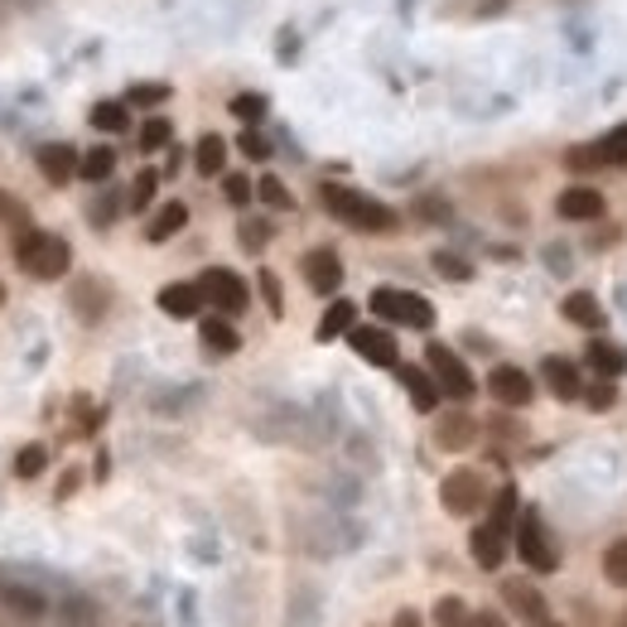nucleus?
I'll return each mask as SVG.
<instances>
[{
    "label": "nucleus",
    "mask_w": 627,
    "mask_h": 627,
    "mask_svg": "<svg viewBox=\"0 0 627 627\" xmlns=\"http://www.w3.org/2000/svg\"><path fill=\"white\" fill-rule=\"evenodd\" d=\"M111 174H116V150H111V145H93V150H83L77 179H87V184H111Z\"/></svg>",
    "instance_id": "bb28decb"
},
{
    "label": "nucleus",
    "mask_w": 627,
    "mask_h": 627,
    "mask_svg": "<svg viewBox=\"0 0 627 627\" xmlns=\"http://www.w3.org/2000/svg\"><path fill=\"white\" fill-rule=\"evenodd\" d=\"M10 10H15V0H0V25L10 20Z\"/></svg>",
    "instance_id": "4d7b16f0"
},
{
    "label": "nucleus",
    "mask_w": 627,
    "mask_h": 627,
    "mask_svg": "<svg viewBox=\"0 0 627 627\" xmlns=\"http://www.w3.org/2000/svg\"><path fill=\"white\" fill-rule=\"evenodd\" d=\"M228 111H232L237 121H246V126H256V121L266 116V97H261V93H237V97L228 102Z\"/></svg>",
    "instance_id": "ea45409f"
},
{
    "label": "nucleus",
    "mask_w": 627,
    "mask_h": 627,
    "mask_svg": "<svg viewBox=\"0 0 627 627\" xmlns=\"http://www.w3.org/2000/svg\"><path fill=\"white\" fill-rule=\"evenodd\" d=\"M198 339H204V348L218 353V357H232V353L242 348V333L232 329L228 314H208V319L198 323Z\"/></svg>",
    "instance_id": "aec40b11"
},
{
    "label": "nucleus",
    "mask_w": 627,
    "mask_h": 627,
    "mask_svg": "<svg viewBox=\"0 0 627 627\" xmlns=\"http://www.w3.org/2000/svg\"><path fill=\"white\" fill-rule=\"evenodd\" d=\"M198 285H204V299H208V305L218 309V314H228V319L251 305V290H246V280H242L237 271H228V266H208Z\"/></svg>",
    "instance_id": "39448f33"
},
{
    "label": "nucleus",
    "mask_w": 627,
    "mask_h": 627,
    "mask_svg": "<svg viewBox=\"0 0 627 627\" xmlns=\"http://www.w3.org/2000/svg\"><path fill=\"white\" fill-rule=\"evenodd\" d=\"M53 613H59L63 627H97V623H102V608H97V599H93V593H83V589H69V593H63Z\"/></svg>",
    "instance_id": "412c9836"
},
{
    "label": "nucleus",
    "mask_w": 627,
    "mask_h": 627,
    "mask_svg": "<svg viewBox=\"0 0 627 627\" xmlns=\"http://www.w3.org/2000/svg\"><path fill=\"white\" fill-rule=\"evenodd\" d=\"M348 343H353V353L362 357V362H372V367H396V362H401V348H396V339H391V329L353 323V329H348Z\"/></svg>",
    "instance_id": "1a4fd4ad"
},
{
    "label": "nucleus",
    "mask_w": 627,
    "mask_h": 627,
    "mask_svg": "<svg viewBox=\"0 0 627 627\" xmlns=\"http://www.w3.org/2000/svg\"><path fill=\"white\" fill-rule=\"evenodd\" d=\"M160 170H140L136 179H131V194H126V208L131 212H145V208H150L155 204V194H160Z\"/></svg>",
    "instance_id": "c756f323"
},
{
    "label": "nucleus",
    "mask_w": 627,
    "mask_h": 627,
    "mask_svg": "<svg viewBox=\"0 0 627 627\" xmlns=\"http://www.w3.org/2000/svg\"><path fill=\"white\" fill-rule=\"evenodd\" d=\"M425 367L434 372V382H440V391L444 396H454V401H468L478 391V382H474V372L464 367V357H458L454 348H444V343H430L425 348Z\"/></svg>",
    "instance_id": "20e7f679"
},
{
    "label": "nucleus",
    "mask_w": 627,
    "mask_h": 627,
    "mask_svg": "<svg viewBox=\"0 0 627 627\" xmlns=\"http://www.w3.org/2000/svg\"><path fill=\"white\" fill-rule=\"evenodd\" d=\"M565 164L575 174H589V170H599V164H603V155H599V145H575V150L565 155Z\"/></svg>",
    "instance_id": "49530a36"
},
{
    "label": "nucleus",
    "mask_w": 627,
    "mask_h": 627,
    "mask_svg": "<svg viewBox=\"0 0 627 627\" xmlns=\"http://www.w3.org/2000/svg\"><path fill=\"white\" fill-rule=\"evenodd\" d=\"M256 285H261V299H266V309H271L275 319H280V314H285V295H280V280H275L271 271H261V275H256Z\"/></svg>",
    "instance_id": "de8ad7c7"
},
{
    "label": "nucleus",
    "mask_w": 627,
    "mask_h": 627,
    "mask_svg": "<svg viewBox=\"0 0 627 627\" xmlns=\"http://www.w3.org/2000/svg\"><path fill=\"white\" fill-rule=\"evenodd\" d=\"M440 502H444L450 517H474V512L488 502L483 474H474V468H454V474L440 483Z\"/></svg>",
    "instance_id": "423d86ee"
},
{
    "label": "nucleus",
    "mask_w": 627,
    "mask_h": 627,
    "mask_svg": "<svg viewBox=\"0 0 627 627\" xmlns=\"http://www.w3.org/2000/svg\"><path fill=\"white\" fill-rule=\"evenodd\" d=\"M15 261L35 280H63L73 266V246L63 242L59 232L25 228V232H15Z\"/></svg>",
    "instance_id": "f03ea898"
},
{
    "label": "nucleus",
    "mask_w": 627,
    "mask_h": 627,
    "mask_svg": "<svg viewBox=\"0 0 627 627\" xmlns=\"http://www.w3.org/2000/svg\"><path fill=\"white\" fill-rule=\"evenodd\" d=\"M468 618H474V613L464 608L458 593H444V599L434 603V627H468Z\"/></svg>",
    "instance_id": "e433bc0d"
},
{
    "label": "nucleus",
    "mask_w": 627,
    "mask_h": 627,
    "mask_svg": "<svg viewBox=\"0 0 627 627\" xmlns=\"http://www.w3.org/2000/svg\"><path fill=\"white\" fill-rule=\"evenodd\" d=\"M0 228H10V232L35 228V222H29V204H25V198H15L10 188H0Z\"/></svg>",
    "instance_id": "7c9ffc66"
},
{
    "label": "nucleus",
    "mask_w": 627,
    "mask_h": 627,
    "mask_svg": "<svg viewBox=\"0 0 627 627\" xmlns=\"http://www.w3.org/2000/svg\"><path fill=\"white\" fill-rule=\"evenodd\" d=\"M299 271H305L314 295H339L343 290V261L333 246H314V251H305V266H299Z\"/></svg>",
    "instance_id": "9b49d317"
},
{
    "label": "nucleus",
    "mask_w": 627,
    "mask_h": 627,
    "mask_svg": "<svg viewBox=\"0 0 627 627\" xmlns=\"http://www.w3.org/2000/svg\"><path fill=\"white\" fill-rule=\"evenodd\" d=\"M77 483H83V474H77V468H69V474H63V483H59V492H53V497H73V492H77Z\"/></svg>",
    "instance_id": "603ef678"
},
{
    "label": "nucleus",
    "mask_w": 627,
    "mask_h": 627,
    "mask_svg": "<svg viewBox=\"0 0 627 627\" xmlns=\"http://www.w3.org/2000/svg\"><path fill=\"white\" fill-rule=\"evenodd\" d=\"M179 164H184V150H179V145H170V160H164V170H160V174H164V179H174V174H179Z\"/></svg>",
    "instance_id": "864d4df0"
},
{
    "label": "nucleus",
    "mask_w": 627,
    "mask_h": 627,
    "mask_svg": "<svg viewBox=\"0 0 627 627\" xmlns=\"http://www.w3.org/2000/svg\"><path fill=\"white\" fill-rule=\"evenodd\" d=\"M15 478L20 483H35V478L44 474V468H49V450H44V444H20L15 450Z\"/></svg>",
    "instance_id": "c85d7f7f"
},
{
    "label": "nucleus",
    "mask_w": 627,
    "mask_h": 627,
    "mask_svg": "<svg viewBox=\"0 0 627 627\" xmlns=\"http://www.w3.org/2000/svg\"><path fill=\"white\" fill-rule=\"evenodd\" d=\"M357 323V305L353 299H333L329 309H323V319H319V329H314V339L319 343H333V339H343Z\"/></svg>",
    "instance_id": "a878e982"
},
{
    "label": "nucleus",
    "mask_w": 627,
    "mask_h": 627,
    "mask_svg": "<svg viewBox=\"0 0 627 627\" xmlns=\"http://www.w3.org/2000/svg\"><path fill=\"white\" fill-rule=\"evenodd\" d=\"M237 150L246 155V160H256V164H261V160H271V140H266L256 126H246L242 136H237Z\"/></svg>",
    "instance_id": "37998d69"
},
{
    "label": "nucleus",
    "mask_w": 627,
    "mask_h": 627,
    "mask_svg": "<svg viewBox=\"0 0 627 627\" xmlns=\"http://www.w3.org/2000/svg\"><path fill=\"white\" fill-rule=\"evenodd\" d=\"M319 204L333 212L339 222H348L357 232H396L401 228V212L386 208L382 198L362 194V188H348V184H323L319 188Z\"/></svg>",
    "instance_id": "f257e3e1"
},
{
    "label": "nucleus",
    "mask_w": 627,
    "mask_h": 627,
    "mask_svg": "<svg viewBox=\"0 0 627 627\" xmlns=\"http://www.w3.org/2000/svg\"><path fill=\"white\" fill-rule=\"evenodd\" d=\"M502 599H507V608L517 613L521 623H531V627H545V623H551V608H545L541 589L526 585V579H507V585H502Z\"/></svg>",
    "instance_id": "dca6fc26"
},
{
    "label": "nucleus",
    "mask_w": 627,
    "mask_h": 627,
    "mask_svg": "<svg viewBox=\"0 0 627 627\" xmlns=\"http://www.w3.org/2000/svg\"><path fill=\"white\" fill-rule=\"evenodd\" d=\"M468 551H474V560L483 569H497L502 560H507V531H497L492 521H483L474 536H468Z\"/></svg>",
    "instance_id": "4be33fe9"
},
{
    "label": "nucleus",
    "mask_w": 627,
    "mask_h": 627,
    "mask_svg": "<svg viewBox=\"0 0 627 627\" xmlns=\"http://www.w3.org/2000/svg\"><path fill=\"white\" fill-rule=\"evenodd\" d=\"M603 575H608L618 589H627V536L608 545V555H603Z\"/></svg>",
    "instance_id": "79ce46f5"
},
{
    "label": "nucleus",
    "mask_w": 627,
    "mask_h": 627,
    "mask_svg": "<svg viewBox=\"0 0 627 627\" xmlns=\"http://www.w3.org/2000/svg\"><path fill=\"white\" fill-rule=\"evenodd\" d=\"M87 121H93V131H102V136H126L131 131V102L126 97H107V102H97L87 111Z\"/></svg>",
    "instance_id": "5701e85b"
},
{
    "label": "nucleus",
    "mask_w": 627,
    "mask_h": 627,
    "mask_svg": "<svg viewBox=\"0 0 627 627\" xmlns=\"http://www.w3.org/2000/svg\"><path fill=\"white\" fill-rule=\"evenodd\" d=\"M0 126H15V116H10V107L0 102Z\"/></svg>",
    "instance_id": "13d9d810"
},
{
    "label": "nucleus",
    "mask_w": 627,
    "mask_h": 627,
    "mask_svg": "<svg viewBox=\"0 0 627 627\" xmlns=\"http://www.w3.org/2000/svg\"><path fill=\"white\" fill-rule=\"evenodd\" d=\"M396 627H420V618H416L410 608H401V613H396Z\"/></svg>",
    "instance_id": "6e6d98bb"
},
{
    "label": "nucleus",
    "mask_w": 627,
    "mask_h": 627,
    "mask_svg": "<svg viewBox=\"0 0 627 627\" xmlns=\"http://www.w3.org/2000/svg\"><path fill=\"white\" fill-rule=\"evenodd\" d=\"M222 198H228L232 208H246L256 198V184L246 174H222Z\"/></svg>",
    "instance_id": "a19ab883"
},
{
    "label": "nucleus",
    "mask_w": 627,
    "mask_h": 627,
    "mask_svg": "<svg viewBox=\"0 0 627 627\" xmlns=\"http://www.w3.org/2000/svg\"><path fill=\"white\" fill-rule=\"evenodd\" d=\"M541 377H545V386H551V396H555V401H575V396H585V382H579V367H575V362H565V357H545V362H541Z\"/></svg>",
    "instance_id": "6ab92c4d"
},
{
    "label": "nucleus",
    "mask_w": 627,
    "mask_h": 627,
    "mask_svg": "<svg viewBox=\"0 0 627 627\" xmlns=\"http://www.w3.org/2000/svg\"><path fill=\"white\" fill-rule=\"evenodd\" d=\"M121 208H126V198H121L116 188H102V198L87 208V222H93V228H111V222L121 218Z\"/></svg>",
    "instance_id": "c9c22d12"
},
{
    "label": "nucleus",
    "mask_w": 627,
    "mask_h": 627,
    "mask_svg": "<svg viewBox=\"0 0 627 627\" xmlns=\"http://www.w3.org/2000/svg\"><path fill=\"white\" fill-rule=\"evenodd\" d=\"M488 391H492V401L497 406H507V410H517V406H531V396H536V386H531V377L521 372V367H492L488 372Z\"/></svg>",
    "instance_id": "f8f14e48"
},
{
    "label": "nucleus",
    "mask_w": 627,
    "mask_h": 627,
    "mask_svg": "<svg viewBox=\"0 0 627 627\" xmlns=\"http://www.w3.org/2000/svg\"><path fill=\"white\" fill-rule=\"evenodd\" d=\"M468 627H507L497 618V613H474V618H468Z\"/></svg>",
    "instance_id": "5fc2aeb1"
},
{
    "label": "nucleus",
    "mask_w": 627,
    "mask_h": 627,
    "mask_svg": "<svg viewBox=\"0 0 627 627\" xmlns=\"http://www.w3.org/2000/svg\"><path fill=\"white\" fill-rule=\"evenodd\" d=\"M434 271H440L444 280H474V266H468L464 256H454V251H434Z\"/></svg>",
    "instance_id": "c03bdc74"
},
{
    "label": "nucleus",
    "mask_w": 627,
    "mask_h": 627,
    "mask_svg": "<svg viewBox=\"0 0 627 627\" xmlns=\"http://www.w3.org/2000/svg\"><path fill=\"white\" fill-rule=\"evenodd\" d=\"M0 309H5V285H0Z\"/></svg>",
    "instance_id": "bf43d9fd"
},
{
    "label": "nucleus",
    "mask_w": 627,
    "mask_h": 627,
    "mask_svg": "<svg viewBox=\"0 0 627 627\" xmlns=\"http://www.w3.org/2000/svg\"><path fill=\"white\" fill-rule=\"evenodd\" d=\"M585 401H589V410H608L613 401H618V386H613V377H603L599 386H589V391H585Z\"/></svg>",
    "instance_id": "09e8293b"
},
{
    "label": "nucleus",
    "mask_w": 627,
    "mask_h": 627,
    "mask_svg": "<svg viewBox=\"0 0 627 627\" xmlns=\"http://www.w3.org/2000/svg\"><path fill=\"white\" fill-rule=\"evenodd\" d=\"M170 145H174V126H170L164 116H150V121L140 126V150H145V155L170 150Z\"/></svg>",
    "instance_id": "f704fd0d"
},
{
    "label": "nucleus",
    "mask_w": 627,
    "mask_h": 627,
    "mask_svg": "<svg viewBox=\"0 0 627 627\" xmlns=\"http://www.w3.org/2000/svg\"><path fill=\"white\" fill-rule=\"evenodd\" d=\"M565 319L579 323V329H603V305L589 295V290H575V295H565Z\"/></svg>",
    "instance_id": "cd10ccee"
},
{
    "label": "nucleus",
    "mask_w": 627,
    "mask_h": 627,
    "mask_svg": "<svg viewBox=\"0 0 627 627\" xmlns=\"http://www.w3.org/2000/svg\"><path fill=\"white\" fill-rule=\"evenodd\" d=\"M155 305H160V314H170V319H198V309H204L208 299H204L198 280H174V285H164L160 295H155Z\"/></svg>",
    "instance_id": "2eb2a0df"
},
{
    "label": "nucleus",
    "mask_w": 627,
    "mask_h": 627,
    "mask_svg": "<svg viewBox=\"0 0 627 627\" xmlns=\"http://www.w3.org/2000/svg\"><path fill=\"white\" fill-rule=\"evenodd\" d=\"M35 164H39V174L49 179L53 188H63V184H73V179H77L83 155H77L69 140H49V145H39V150H35Z\"/></svg>",
    "instance_id": "ddd939ff"
},
{
    "label": "nucleus",
    "mask_w": 627,
    "mask_h": 627,
    "mask_svg": "<svg viewBox=\"0 0 627 627\" xmlns=\"http://www.w3.org/2000/svg\"><path fill=\"white\" fill-rule=\"evenodd\" d=\"M194 164H198V174H204V179L228 174V140H222L218 131L198 136V145H194Z\"/></svg>",
    "instance_id": "393cba45"
},
{
    "label": "nucleus",
    "mask_w": 627,
    "mask_h": 627,
    "mask_svg": "<svg viewBox=\"0 0 627 627\" xmlns=\"http://www.w3.org/2000/svg\"><path fill=\"white\" fill-rule=\"evenodd\" d=\"M73 410H77V425H83L87 434H93L97 425H102V410H93V401H87V396H77V401H73Z\"/></svg>",
    "instance_id": "8fccbe9b"
},
{
    "label": "nucleus",
    "mask_w": 627,
    "mask_h": 627,
    "mask_svg": "<svg viewBox=\"0 0 627 627\" xmlns=\"http://www.w3.org/2000/svg\"><path fill=\"white\" fill-rule=\"evenodd\" d=\"M372 314L386 323H401V329H434V305L425 295H416V290H372Z\"/></svg>",
    "instance_id": "7ed1b4c3"
},
{
    "label": "nucleus",
    "mask_w": 627,
    "mask_h": 627,
    "mask_svg": "<svg viewBox=\"0 0 627 627\" xmlns=\"http://www.w3.org/2000/svg\"><path fill=\"white\" fill-rule=\"evenodd\" d=\"M517 517H521V512H517V488H502L497 492V497H492V526H497V531H517Z\"/></svg>",
    "instance_id": "72a5a7b5"
},
{
    "label": "nucleus",
    "mask_w": 627,
    "mask_h": 627,
    "mask_svg": "<svg viewBox=\"0 0 627 627\" xmlns=\"http://www.w3.org/2000/svg\"><path fill=\"white\" fill-rule=\"evenodd\" d=\"M184 228H188V208H184V204H179V198H174V204L155 208V218L145 222V242H155V246H160V242L179 237V232H184Z\"/></svg>",
    "instance_id": "b1692460"
},
{
    "label": "nucleus",
    "mask_w": 627,
    "mask_h": 627,
    "mask_svg": "<svg viewBox=\"0 0 627 627\" xmlns=\"http://www.w3.org/2000/svg\"><path fill=\"white\" fill-rule=\"evenodd\" d=\"M396 377H401V386H406V396H410V406L420 410V416H434L440 410V382H434V372L430 367H406V362H396Z\"/></svg>",
    "instance_id": "4468645a"
},
{
    "label": "nucleus",
    "mask_w": 627,
    "mask_h": 627,
    "mask_svg": "<svg viewBox=\"0 0 627 627\" xmlns=\"http://www.w3.org/2000/svg\"><path fill=\"white\" fill-rule=\"evenodd\" d=\"M474 440H478V420L468 416V410H450V416L434 420V444H440V450L458 454V450H468Z\"/></svg>",
    "instance_id": "f3484780"
},
{
    "label": "nucleus",
    "mask_w": 627,
    "mask_h": 627,
    "mask_svg": "<svg viewBox=\"0 0 627 627\" xmlns=\"http://www.w3.org/2000/svg\"><path fill=\"white\" fill-rule=\"evenodd\" d=\"M275 237V228L266 218H242V228H237V242H242V251H266Z\"/></svg>",
    "instance_id": "473e14b6"
},
{
    "label": "nucleus",
    "mask_w": 627,
    "mask_h": 627,
    "mask_svg": "<svg viewBox=\"0 0 627 627\" xmlns=\"http://www.w3.org/2000/svg\"><path fill=\"white\" fill-rule=\"evenodd\" d=\"M256 198H261L266 208H275V212H290V208H295V194H290V188L280 184L275 174H261V179H256Z\"/></svg>",
    "instance_id": "2f4dec72"
},
{
    "label": "nucleus",
    "mask_w": 627,
    "mask_h": 627,
    "mask_svg": "<svg viewBox=\"0 0 627 627\" xmlns=\"http://www.w3.org/2000/svg\"><path fill=\"white\" fill-rule=\"evenodd\" d=\"M545 627H560V623H545Z\"/></svg>",
    "instance_id": "052dcab7"
},
{
    "label": "nucleus",
    "mask_w": 627,
    "mask_h": 627,
    "mask_svg": "<svg viewBox=\"0 0 627 627\" xmlns=\"http://www.w3.org/2000/svg\"><path fill=\"white\" fill-rule=\"evenodd\" d=\"M599 155H603V164H627V126L608 131V136L599 140Z\"/></svg>",
    "instance_id": "a18cd8bd"
},
{
    "label": "nucleus",
    "mask_w": 627,
    "mask_h": 627,
    "mask_svg": "<svg viewBox=\"0 0 627 627\" xmlns=\"http://www.w3.org/2000/svg\"><path fill=\"white\" fill-rule=\"evenodd\" d=\"M555 212L569 218V222H593V218H603V194L589 188V184H575V188H565V194L555 198Z\"/></svg>",
    "instance_id": "a211bd4d"
},
{
    "label": "nucleus",
    "mask_w": 627,
    "mask_h": 627,
    "mask_svg": "<svg viewBox=\"0 0 627 627\" xmlns=\"http://www.w3.org/2000/svg\"><path fill=\"white\" fill-rule=\"evenodd\" d=\"M517 555L526 560V569H536V575H551V569L560 565L551 536H545V526L536 512H521L517 517Z\"/></svg>",
    "instance_id": "0eeeda50"
},
{
    "label": "nucleus",
    "mask_w": 627,
    "mask_h": 627,
    "mask_svg": "<svg viewBox=\"0 0 627 627\" xmlns=\"http://www.w3.org/2000/svg\"><path fill=\"white\" fill-rule=\"evenodd\" d=\"M69 305L83 323H102L107 309H111V285L102 275H77L73 290H69Z\"/></svg>",
    "instance_id": "9d476101"
},
{
    "label": "nucleus",
    "mask_w": 627,
    "mask_h": 627,
    "mask_svg": "<svg viewBox=\"0 0 627 627\" xmlns=\"http://www.w3.org/2000/svg\"><path fill=\"white\" fill-rule=\"evenodd\" d=\"M589 367L599 377H618L623 372V353L613 343H589Z\"/></svg>",
    "instance_id": "58836bf2"
},
{
    "label": "nucleus",
    "mask_w": 627,
    "mask_h": 627,
    "mask_svg": "<svg viewBox=\"0 0 627 627\" xmlns=\"http://www.w3.org/2000/svg\"><path fill=\"white\" fill-rule=\"evenodd\" d=\"M170 83H131L126 87V102L131 107H160V102H170Z\"/></svg>",
    "instance_id": "4c0bfd02"
},
{
    "label": "nucleus",
    "mask_w": 627,
    "mask_h": 627,
    "mask_svg": "<svg viewBox=\"0 0 627 627\" xmlns=\"http://www.w3.org/2000/svg\"><path fill=\"white\" fill-rule=\"evenodd\" d=\"M420 218L425 222H450V204H444V198H420Z\"/></svg>",
    "instance_id": "3c124183"
},
{
    "label": "nucleus",
    "mask_w": 627,
    "mask_h": 627,
    "mask_svg": "<svg viewBox=\"0 0 627 627\" xmlns=\"http://www.w3.org/2000/svg\"><path fill=\"white\" fill-rule=\"evenodd\" d=\"M0 608L35 623L49 613V593H44V585H29L25 575H0Z\"/></svg>",
    "instance_id": "6e6552de"
}]
</instances>
